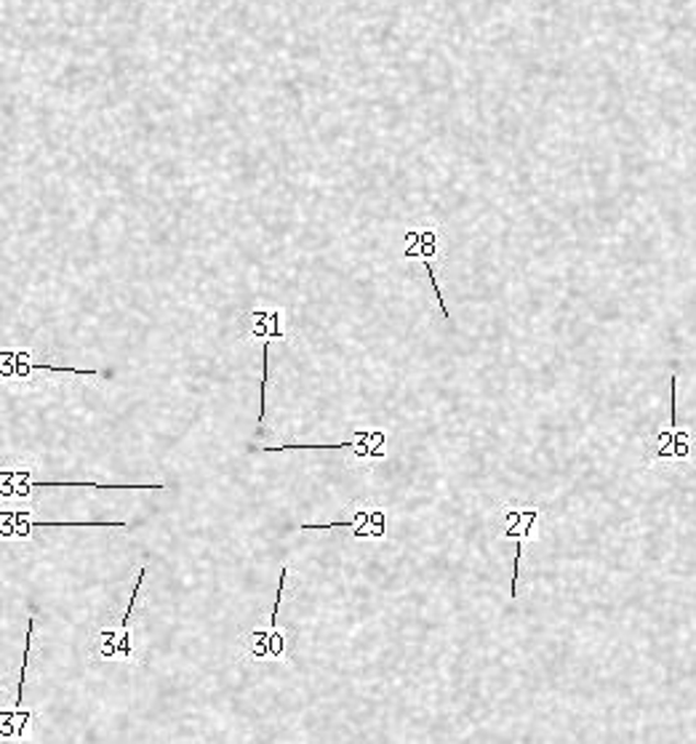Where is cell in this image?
<instances>
[{
  "instance_id": "6da1fadb",
  "label": "cell",
  "mask_w": 696,
  "mask_h": 744,
  "mask_svg": "<svg viewBox=\"0 0 696 744\" xmlns=\"http://www.w3.org/2000/svg\"><path fill=\"white\" fill-rule=\"evenodd\" d=\"M677 363H673V377H670V422L654 430L646 438V465H681L696 454V430L692 424L677 422Z\"/></svg>"
},
{
  "instance_id": "7a4b0ae2",
  "label": "cell",
  "mask_w": 696,
  "mask_h": 744,
  "mask_svg": "<svg viewBox=\"0 0 696 744\" xmlns=\"http://www.w3.org/2000/svg\"><path fill=\"white\" fill-rule=\"evenodd\" d=\"M38 472V462L33 457H24L16 465H5L0 472V496L3 502H30V491L46 485V489H100V491H166V483H52V481H38L35 478Z\"/></svg>"
},
{
  "instance_id": "3957f363",
  "label": "cell",
  "mask_w": 696,
  "mask_h": 744,
  "mask_svg": "<svg viewBox=\"0 0 696 744\" xmlns=\"http://www.w3.org/2000/svg\"><path fill=\"white\" fill-rule=\"evenodd\" d=\"M301 531H334V528H347L355 539H387V510L374 502H355L344 510V518L331 520V524H305Z\"/></svg>"
},
{
  "instance_id": "277c9868",
  "label": "cell",
  "mask_w": 696,
  "mask_h": 744,
  "mask_svg": "<svg viewBox=\"0 0 696 744\" xmlns=\"http://www.w3.org/2000/svg\"><path fill=\"white\" fill-rule=\"evenodd\" d=\"M145 580H147V569H145V565H141L137 582H134L132 598H128V608H126V614H123V619H121V625L115 627V630H110V627H107V630H100V636H96V651H100L102 660L141 664V660L137 656V651H134L132 617H134V608H137L141 584H145Z\"/></svg>"
},
{
  "instance_id": "5b68a950",
  "label": "cell",
  "mask_w": 696,
  "mask_h": 744,
  "mask_svg": "<svg viewBox=\"0 0 696 744\" xmlns=\"http://www.w3.org/2000/svg\"><path fill=\"white\" fill-rule=\"evenodd\" d=\"M387 435L385 430H353V438L344 443H286V446H267L259 451H353L358 459L366 462H377L385 459Z\"/></svg>"
},
{
  "instance_id": "8992f818",
  "label": "cell",
  "mask_w": 696,
  "mask_h": 744,
  "mask_svg": "<svg viewBox=\"0 0 696 744\" xmlns=\"http://www.w3.org/2000/svg\"><path fill=\"white\" fill-rule=\"evenodd\" d=\"M0 534L3 539H33L35 528H126V520H38L33 510H3Z\"/></svg>"
},
{
  "instance_id": "52a82bcc",
  "label": "cell",
  "mask_w": 696,
  "mask_h": 744,
  "mask_svg": "<svg viewBox=\"0 0 696 744\" xmlns=\"http://www.w3.org/2000/svg\"><path fill=\"white\" fill-rule=\"evenodd\" d=\"M35 374H70V377H89L100 379L102 371L96 368H76V366H52V363H35L30 350H5L3 353V379L9 382H27L33 385Z\"/></svg>"
},
{
  "instance_id": "ba28073f",
  "label": "cell",
  "mask_w": 696,
  "mask_h": 744,
  "mask_svg": "<svg viewBox=\"0 0 696 744\" xmlns=\"http://www.w3.org/2000/svg\"><path fill=\"white\" fill-rule=\"evenodd\" d=\"M288 580V565H283L278 576V600H275L273 614H270L267 630H254L246 638V651H249L251 660L264 662V660H286V632L278 627V608L283 600V590H286Z\"/></svg>"
},
{
  "instance_id": "9c48e42d",
  "label": "cell",
  "mask_w": 696,
  "mask_h": 744,
  "mask_svg": "<svg viewBox=\"0 0 696 744\" xmlns=\"http://www.w3.org/2000/svg\"><path fill=\"white\" fill-rule=\"evenodd\" d=\"M539 507H517V504H504L502 507V520L504 531L502 539H513L515 542V561H513V600L517 595V576H521V558H523V545L528 539H534L539 524Z\"/></svg>"
},
{
  "instance_id": "30bf717a",
  "label": "cell",
  "mask_w": 696,
  "mask_h": 744,
  "mask_svg": "<svg viewBox=\"0 0 696 744\" xmlns=\"http://www.w3.org/2000/svg\"><path fill=\"white\" fill-rule=\"evenodd\" d=\"M251 336H262V387H259V427L264 424L267 414V360H270V342L283 340V312L281 310H254L251 312Z\"/></svg>"
},
{
  "instance_id": "8fae6325",
  "label": "cell",
  "mask_w": 696,
  "mask_h": 744,
  "mask_svg": "<svg viewBox=\"0 0 696 744\" xmlns=\"http://www.w3.org/2000/svg\"><path fill=\"white\" fill-rule=\"evenodd\" d=\"M35 716H38L35 710H3L0 712V718H3L0 736H3V740H20L22 729H27V721Z\"/></svg>"
}]
</instances>
